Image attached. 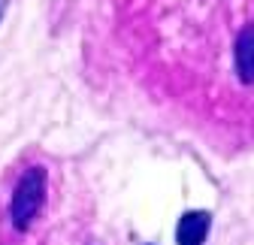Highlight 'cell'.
Returning <instances> with one entry per match:
<instances>
[{
    "mask_svg": "<svg viewBox=\"0 0 254 245\" xmlns=\"http://www.w3.org/2000/svg\"><path fill=\"white\" fill-rule=\"evenodd\" d=\"M88 245H97V242H88Z\"/></svg>",
    "mask_w": 254,
    "mask_h": 245,
    "instance_id": "obj_5",
    "label": "cell"
},
{
    "mask_svg": "<svg viewBox=\"0 0 254 245\" xmlns=\"http://www.w3.org/2000/svg\"><path fill=\"white\" fill-rule=\"evenodd\" d=\"M233 64L242 85H254V24H245L233 46Z\"/></svg>",
    "mask_w": 254,
    "mask_h": 245,
    "instance_id": "obj_3",
    "label": "cell"
},
{
    "mask_svg": "<svg viewBox=\"0 0 254 245\" xmlns=\"http://www.w3.org/2000/svg\"><path fill=\"white\" fill-rule=\"evenodd\" d=\"M209 227H212V215L203 209H190L179 218V227H176V242L179 245H203L206 236H209Z\"/></svg>",
    "mask_w": 254,
    "mask_h": 245,
    "instance_id": "obj_2",
    "label": "cell"
},
{
    "mask_svg": "<svg viewBox=\"0 0 254 245\" xmlns=\"http://www.w3.org/2000/svg\"><path fill=\"white\" fill-rule=\"evenodd\" d=\"M46 203V170L43 167H27L18 179V185L12 191L9 203V218L15 230H27L40 215V209Z\"/></svg>",
    "mask_w": 254,
    "mask_h": 245,
    "instance_id": "obj_1",
    "label": "cell"
},
{
    "mask_svg": "<svg viewBox=\"0 0 254 245\" xmlns=\"http://www.w3.org/2000/svg\"><path fill=\"white\" fill-rule=\"evenodd\" d=\"M0 18H3V0H0Z\"/></svg>",
    "mask_w": 254,
    "mask_h": 245,
    "instance_id": "obj_4",
    "label": "cell"
}]
</instances>
